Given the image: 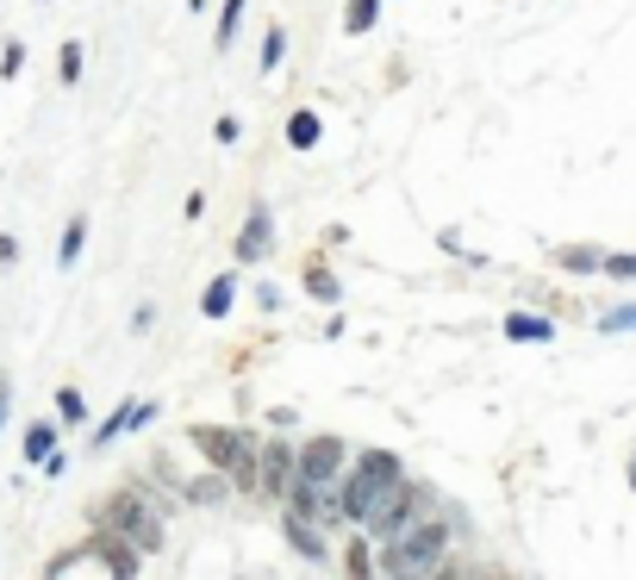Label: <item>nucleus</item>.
Returning <instances> with one entry per match:
<instances>
[{
  "label": "nucleus",
  "mask_w": 636,
  "mask_h": 580,
  "mask_svg": "<svg viewBox=\"0 0 636 580\" xmlns=\"http://www.w3.org/2000/svg\"><path fill=\"white\" fill-rule=\"evenodd\" d=\"M631 493H636V456H631Z\"/></svg>",
  "instance_id": "nucleus-27"
},
{
  "label": "nucleus",
  "mask_w": 636,
  "mask_h": 580,
  "mask_svg": "<svg viewBox=\"0 0 636 580\" xmlns=\"http://www.w3.org/2000/svg\"><path fill=\"white\" fill-rule=\"evenodd\" d=\"M100 531H119L132 549H156L163 543V524H156V512L144 505L137 487H125V493H113V500L100 505Z\"/></svg>",
  "instance_id": "nucleus-3"
},
{
  "label": "nucleus",
  "mask_w": 636,
  "mask_h": 580,
  "mask_svg": "<svg viewBox=\"0 0 636 580\" xmlns=\"http://www.w3.org/2000/svg\"><path fill=\"white\" fill-rule=\"evenodd\" d=\"M181 493H188L193 505H219V500H225V481H219V475H200V481H188Z\"/></svg>",
  "instance_id": "nucleus-13"
},
{
  "label": "nucleus",
  "mask_w": 636,
  "mask_h": 580,
  "mask_svg": "<svg viewBox=\"0 0 636 580\" xmlns=\"http://www.w3.org/2000/svg\"><path fill=\"white\" fill-rule=\"evenodd\" d=\"M281 57H288V32H281V25H269V38H263V76H275V69H281Z\"/></svg>",
  "instance_id": "nucleus-14"
},
{
  "label": "nucleus",
  "mask_w": 636,
  "mask_h": 580,
  "mask_svg": "<svg viewBox=\"0 0 636 580\" xmlns=\"http://www.w3.org/2000/svg\"><path fill=\"white\" fill-rule=\"evenodd\" d=\"M288 144H293V150H312V144H319V113L300 107V113L288 119Z\"/></svg>",
  "instance_id": "nucleus-12"
},
{
  "label": "nucleus",
  "mask_w": 636,
  "mask_h": 580,
  "mask_svg": "<svg viewBox=\"0 0 636 580\" xmlns=\"http://www.w3.org/2000/svg\"><path fill=\"white\" fill-rule=\"evenodd\" d=\"M561 269H574V275H593V269H605V256L593 250V244H568V250L556 256Z\"/></svg>",
  "instance_id": "nucleus-11"
},
{
  "label": "nucleus",
  "mask_w": 636,
  "mask_h": 580,
  "mask_svg": "<svg viewBox=\"0 0 636 580\" xmlns=\"http://www.w3.org/2000/svg\"><path fill=\"white\" fill-rule=\"evenodd\" d=\"M605 275H617V281H636V256H605Z\"/></svg>",
  "instance_id": "nucleus-23"
},
{
  "label": "nucleus",
  "mask_w": 636,
  "mask_h": 580,
  "mask_svg": "<svg viewBox=\"0 0 636 580\" xmlns=\"http://www.w3.org/2000/svg\"><path fill=\"white\" fill-rule=\"evenodd\" d=\"M375 20H381V0H349L344 32H349V38H362V32H375Z\"/></svg>",
  "instance_id": "nucleus-10"
},
{
  "label": "nucleus",
  "mask_w": 636,
  "mask_h": 580,
  "mask_svg": "<svg viewBox=\"0 0 636 580\" xmlns=\"http://www.w3.org/2000/svg\"><path fill=\"white\" fill-rule=\"evenodd\" d=\"M57 69H63V81H76V76H81V44H63Z\"/></svg>",
  "instance_id": "nucleus-22"
},
{
  "label": "nucleus",
  "mask_w": 636,
  "mask_h": 580,
  "mask_svg": "<svg viewBox=\"0 0 636 580\" xmlns=\"http://www.w3.org/2000/svg\"><path fill=\"white\" fill-rule=\"evenodd\" d=\"M505 337H512V344H549L556 325H549L543 312H505Z\"/></svg>",
  "instance_id": "nucleus-8"
},
{
  "label": "nucleus",
  "mask_w": 636,
  "mask_h": 580,
  "mask_svg": "<svg viewBox=\"0 0 636 580\" xmlns=\"http://www.w3.org/2000/svg\"><path fill=\"white\" fill-rule=\"evenodd\" d=\"M232 300H237V275H219V281L207 288V300H200V312H207V319H225Z\"/></svg>",
  "instance_id": "nucleus-9"
},
{
  "label": "nucleus",
  "mask_w": 636,
  "mask_h": 580,
  "mask_svg": "<svg viewBox=\"0 0 636 580\" xmlns=\"http://www.w3.org/2000/svg\"><path fill=\"white\" fill-rule=\"evenodd\" d=\"M599 331H636V306H617V312H605V319H599Z\"/></svg>",
  "instance_id": "nucleus-19"
},
{
  "label": "nucleus",
  "mask_w": 636,
  "mask_h": 580,
  "mask_svg": "<svg viewBox=\"0 0 636 580\" xmlns=\"http://www.w3.org/2000/svg\"><path fill=\"white\" fill-rule=\"evenodd\" d=\"M81 244H88V219H69V232H63V263H76V256H81Z\"/></svg>",
  "instance_id": "nucleus-17"
},
{
  "label": "nucleus",
  "mask_w": 636,
  "mask_h": 580,
  "mask_svg": "<svg viewBox=\"0 0 636 580\" xmlns=\"http://www.w3.org/2000/svg\"><path fill=\"white\" fill-rule=\"evenodd\" d=\"M288 543L300 549L306 561H331V543H325V524L306 518V512H288Z\"/></svg>",
  "instance_id": "nucleus-6"
},
{
  "label": "nucleus",
  "mask_w": 636,
  "mask_h": 580,
  "mask_svg": "<svg viewBox=\"0 0 636 580\" xmlns=\"http://www.w3.org/2000/svg\"><path fill=\"white\" fill-rule=\"evenodd\" d=\"M269 244H275V219H269V207H256L250 225L237 232V263H263V256H269Z\"/></svg>",
  "instance_id": "nucleus-7"
},
{
  "label": "nucleus",
  "mask_w": 636,
  "mask_h": 580,
  "mask_svg": "<svg viewBox=\"0 0 636 580\" xmlns=\"http://www.w3.org/2000/svg\"><path fill=\"white\" fill-rule=\"evenodd\" d=\"M424 512H431V487H424V481H405V475H400V481L387 487V500L368 512V537H375V543L400 537V531H412Z\"/></svg>",
  "instance_id": "nucleus-2"
},
{
  "label": "nucleus",
  "mask_w": 636,
  "mask_h": 580,
  "mask_svg": "<svg viewBox=\"0 0 636 580\" xmlns=\"http://www.w3.org/2000/svg\"><path fill=\"white\" fill-rule=\"evenodd\" d=\"M306 293H312V300H337V281H331V269H312V275H306Z\"/></svg>",
  "instance_id": "nucleus-18"
},
{
  "label": "nucleus",
  "mask_w": 636,
  "mask_h": 580,
  "mask_svg": "<svg viewBox=\"0 0 636 580\" xmlns=\"http://www.w3.org/2000/svg\"><path fill=\"white\" fill-rule=\"evenodd\" d=\"M0 419H7V387H0Z\"/></svg>",
  "instance_id": "nucleus-26"
},
{
  "label": "nucleus",
  "mask_w": 636,
  "mask_h": 580,
  "mask_svg": "<svg viewBox=\"0 0 636 580\" xmlns=\"http://www.w3.org/2000/svg\"><path fill=\"white\" fill-rule=\"evenodd\" d=\"M400 481V456L393 449H362L349 475L337 481V500H344V524H368V512L387 500V487Z\"/></svg>",
  "instance_id": "nucleus-1"
},
{
  "label": "nucleus",
  "mask_w": 636,
  "mask_h": 580,
  "mask_svg": "<svg viewBox=\"0 0 636 580\" xmlns=\"http://www.w3.org/2000/svg\"><path fill=\"white\" fill-rule=\"evenodd\" d=\"M20 63H25V44H7L0 51V76H20Z\"/></svg>",
  "instance_id": "nucleus-24"
},
{
  "label": "nucleus",
  "mask_w": 636,
  "mask_h": 580,
  "mask_svg": "<svg viewBox=\"0 0 636 580\" xmlns=\"http://www.w3.org/2000/svg\"><path fill=\"white\" fill-rule=\"evenodd\" d=\"M300 481H344V437H306L300 444Z\"/></svg>",
  "instance_id": "nucleus-5"
},
{
  "label": "nucleus",
  "mask_w": 636,
  "mask_h": 580,
  "mask_svg": "<svg viewBox=\"0 0 636 580\" xmlns=\"http://www.w3.org/2000/svg\"><path fill=\"white\" fill-rule=\"evenodd\" d=\"M57 412L69 419V425H76L81 412H88V406H81V393H76V387H63V393H57Z\"/></svg>",
  "instance_id": "nucleus-21"
},
{
  "label": "nucleus",
  "mask_w": 636,
  "mask_h": 580,
  "mask_svg": "<svg viewBox=\"0 0 636 580\" xmlns=\"http://www.w3.org/2000/svg\"><path fill=\"white\" fill-rule=\"evenodd\" d=\"M212 137H219V144H237V119L225 113V119H219V125H212Z\"/></svg>",
  "instance_id": "nucleus-25"
},
{
  "label": "nucleus",
  "mask_w": 636,
  "mask_h": 580,
  "mask_svg": "<svg viewBox=\"0 0 636 580\" xmlns=\"http://www.w3.org/2000/svg\"><path fill=\"white\" fill-rule=\"evenodd\" d=\"M344 568H349V575H375V561H368L362 543H349V549H344Z\"/></svg>",
  "instance_id": "nucleus-20"
},
{
  "label": "nucleus",
  "mask_w": 636,
  "mask_h": 580,
  "mask_svg": "<svg viewBox=\"0 0 636 580\" xmlns=\"http://www.w3.org/2000/svg\"><path fill=\"white\" fill-rule=\"evenodd\" d=\"M293 475H300V449L288 437H263V481H256V493L263 500H288Z\"/></svg>",
  "instance_id": "nucleus-4"
},
{
  "label": "nucleus",
  "mask_w": 636,
  "mask_h": 580,
  "mask_svg": "<svg viewBox=\"0 0 636 580\" xmlns=\"http://www.w3.org/2000/svg\"><path fill=\"white\" fill-rule=\"evenodd\" d=\"M51 449H57V431H51V425H32V431H25V456H32V462H44Z\"/></svg>",
  "instance_id": "nucleus-15"
},
{
  "label": "nucleus",
  "mask_w": 636,
  "mask_h": 580,
  "mask_svg": "<svg viewBox=\"0 0 636 580\" xmlns=\"http://www.w3.org/2000/svg\"><path fill=\"white\" fill-rule=\"evenodd\" d=\"M237 20H244V0H225V13H219V38H212L219 51H225V44L237 38Z\"/></svg>",
  "instance_id": "nucleus-16"
}]
</instances>
